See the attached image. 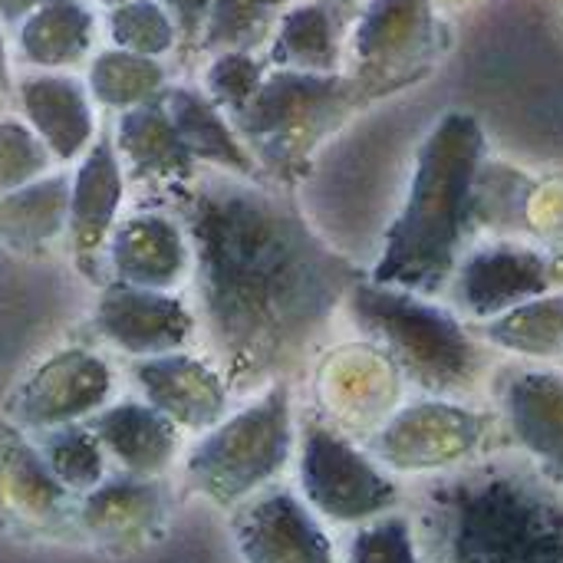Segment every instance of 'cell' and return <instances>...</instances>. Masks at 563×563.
I'll return each instance as SVG.
<instances>
[{
	"mask_svg": "<svg viewBox=\"0 0 563 563\" xmlns=\"http://www.w3.org/2000/svg\"><path fill=\"white\" fill-rule=\"evenodd\" d=\"M198 323L231 396L287 379L346 303L360 267L271 181L195 172L175 185Z\"/></svg>",
	"mask_w": 563,
	"mask_h": 563,
	"instance_id": "cell-1",
	"label": "cell"
},
{
	"mask_svg": "<svg viewBox=\"0 0 563 563\" xmlns=\"http://www.w3.org/2000/svg\"><path fill=\"white\" fill-rule=\"evenodd\" d=\"M409 518L422 563H563V492L518 452L429 475Z\"/></svg>",
	"mask_w": 563,
	"mask_h": 563,
	"instance_id": "cell-2",
	"label": "cell"
},
{
	"mask_svg": "<svg viewBox=\"0 0 563 563\" xmlns=\"http://www.w3.org/2000/svg\"><path fill=\"white\" fill-rule=\"evenodd\" d=\"M485 132L472 112H445L422 139L409 191L366 274L376 284L435 297L449 290L475 218Z\"/></svg>",
	"mask_w": 563,
	"mask_h": 563,
	"instance_id": "cell-3",
	"label": "cell"
},
{
	"mask_svg": "<svg viewBox=\"0 0 563 563\" xmlns=\"http://www.w3.org/2000/svg\"><path fill=\"white\" fill-rule=\"evenodd\" d=\"M363 106L346 73L267 69L254 99L231 115L264 181L290 188Z\"/></svg>",
	"mask_w": 563,
	"mask_h": 563,
	"instance_id": "cell-4",
	"label": "cell"
},
{
	"mask_svg": "<svg viewBox=\"0 0 563 563\" xmlns=\"http://www.w3.org/2000/svg\"><path fill=\"white\" fill-rule=\"evenodd\" d=\"M343 307L419 389L452 399L478 386L485 350L452 310L369 277H360L350 287Z\"/></svg>",
	"mask_w": 563,
	"mask_h": 563,
	"instance_id": "cell-5",
	"label": "cell"
},
{
	"mask_svg": "<svg viewBox=\"0 0 563 563\" xmlns=\"http://www.w3.org/2000/svg\"><path fill=\"white\" fill-rule=\"evenodd\" d=\"M294 412L290 383L277 379L241 412L208 429L185 455L188 485L218 508H238L264 492L290 462Z\"/></svg>",
	"mask_w": 563,
	"mask_h": 563,
	"instance_id": "cell-6",
	"label": "cell"
},
{
	"mask_svg": "<svg viewBox=\"0 0 563 563\" xmlns=\"http://www.w3.org/2000/svg\"><path fill=\"white\" fill-rule=\"evenodd\" d=\"M439 46L432 0H366L350 33V66L343 73L366 109L419 82L435 66Z\"/></svg>",
	"mask_w": 563,
	"mask_h": 563,
	"instance_id": "cell-7",
	"label": "cell"
},
{
	"mask_svg": "<svg viewBox=\"0 0 563 563\" xmlns=\"http://www.w3.org/2000/svg\"><path fill=\"white\" fill-rule=\"evenodd\" d=\"M300 488L313 515L336 525L376 521L402 501L399 485L369 452L317 419H307L300 435Z\"/></svg>",
	"mask_w": 563,
	"mask_h": 563,
	"instance_id": "cell-8",
	"label": "cell"
},
{
	"mask_svg": "<svg viewBox=\"0 0 563 563\" xmlns=\"http://www.w3.org/2000/svg\"><path fill=\"white\" fill-rule=\"evenodd\" d=\"M492 429V412L435 396L402 409L369 442V455L396 472H449L478 459Z\"/></svg>",
	"mask_w": 563,
	"mask_h": 563,
	"instance_id": "cell-9",
	"label": "cell"
},
{
	"mask_svg": "<svg viewBox=\"0 0 563 563\" xmlns=\"http://www.w3.org/2000/svg\"><path fill=\"white\" fill-rule=\"evenodd\" d=\"M92 327L125 356L148 360L185 350L198 330V317L172 290L106 280L92 307Z\"/></svg>",
	"mask_w": 563,
	"mask_h": 563,
	"instance_id": "cell-10",
	"label": "cell"
},
{
	"mask_svg": "<svg viewBox=\"0 0 563 563\" xmlns=\"http://www.w3.org/2000/svg\"><path fill=\"white\" fill-rule=\"evenodd\" d=\"M112 396V369L89 350H63L43 360L10 399V422L46 432L89 419Z\"/></svg>",
	"mask_w": 563,
	"mask_h": 563,
	"instance_id": "cell-11",
	"label": "cell"
},
{
	"mask_svg": "<svg viewBox=\"0 0 563 563\" xmlns=\"http://www.w3.org/2000/svg\"><path fill=\"white\" fill-rule=\"evenodd\" d=\"M231 541L241 563H336L313 508L284 488L231 508Z\"/></svg>",
	"mask_w": 563,
	"mask_h": 563,
	"instance_id": "cell-12",
	"label": "cell"
},
{
	"mask_svg": "<svg viewBox=\"0 0 563 563\" xmlns=\"http://www.w3.org/2000/svg\"><path fill=\"white\" fill-rule=\"evenodd\" d=\"M495 399L518 455L563 492V373L505 366L495 376Z\"/></svg>",
	"mask_w": 563,
	"mask_h": 563,
	"instance_id": "cell-13",
	"label": "cell"
},
{
	"mask_svg": "<svg viewBox=\"0 0 563 563\" xmlns=\"http://www.w3.org/2000/svg\"><path fill=\"white\" fill-rule=\"evenodd\" d=\"M449 287L459 310L475 320H495L521 303L548 297L554 287V267L548 254L534 247L485 244L459 261Z\"/></svg>",
	"mask_w": 563,
	"mask_h": 563,
	"instance_id": "cell-14",
	"label": "cell"
},
{
	"mask_svg": "<svg viewBox=\"0 0 563 563\" xmlns=\"http://www.w3.org/2000/svg\"><path fill=\"white\" fill-rule=\"evenodd\" d=\"M125 198V168L115 152L112 135H96V142L82 152L79 168L69 178V214L66 234L76 267L99 280L106 271V244L112 228L119 224Z\"/></svg>",
	"mask_w": 563,
	"mask_h": 563,
	"instance_id": "cell-15",
	"label": "cell"
},
{
	"mask_svg": "<svg viewBox=\"0 0 563 563\" xmlns=\"http://www.w3.org/2000/svg\"><path fill=\"white\" fill-rule=\"evenodd\" d=\"M106 280L175 290L191 271V247L181 221L165 211H139L122 218L106 244Z\"/></svg>",
	"mask_w": 563,
	"mask_h": 563,
	"instance_id": "cell-16",
	"label": "cell"
},
{
	"mask_svg": "<svg viewBox=\"0 0 563 563\" xmlns=\"http://www.w3.org/2000/svg\"><path fill=\"white\" fill-rule=\"evenodd\" d=\"M132 376L139 379L145 402L178 429L208 432L228 412L231 393L221 369L198 356H185L181 350L135 360Z\"/></svg>",
	"mask_w": 563,
	"mask_h": 563,
	"instance_id": "cell-17",
	"label": "cell"
},
{
	"mask_svg": "<svg viewBox=\"0 0 563 563\" xmlns=\"http://www.w3.org/2000/svg\"><path fill=\"white\" fill-rule=\"evenodd\" d=\"M79 528L106 551H139L162 538L168 521V492L158 478H109L82 495Z\"/></svg>",
	"mask_w": 563,
	"mask_h": 563,
	"instance_id": "cell-18",
	"label": "cell"
},
{
	"mask_svg": "<svg viewBox=\"0 0 563 563\" xmlns=\"http://www.w3.org/2000/svg\"><path fill=\"white\" fill-rule=\"evenodd\" d=\"M16 106L56 162H76L96 142L92 96L66 73H33L20 79Z\"/></svg>",
	"mask_w": 563,
	"mask_h": 563,
	"instance_id": "cell-19",
	"label": "cell"
},
{
	"mask_svg": "<svg viewBox=\"0 0 563 563\" xmlns=\"http://www.w3.org/2000/svg\"><path fill=\"white\" fill-rule=\"evenodd\" d=\"M115 152L122 158V168L129 178L145 185H181L195 175V162L168 115L165 92L119 112L115 122Z\"/></svg>",
	"mask_w": 563,
	"mask_h": 563,
	"instance_id": "cell-20",
	"label": "cell"
},
{
	"mask_svg": "<svg viewBox=\"0 0 563 563\" xmlns=\"http://www.w3.org/2000/svg\"><path fill=\"white\" fill-rule=\"evenodd\" d=\"M165 106H168V115H172V122H175V129H178L195 165H208L214 172L264 181L254 155L241 142L231 115L205 89L168 86Z\"/></svg>",
	"mask_w": 563,
	"mask_h": 563,
	"instance_id": "cell-21",
	"label": "cell"
},
{
	"mask_svg": "<svg viewBox=\"0 0 563 563\" xmlns=\"http://www.w3.org/2000/svg\"><path fill=\"white\" fill-rule=\"evenodd\" d=\"M89 429L125 475L158 478L178 455V426L148 402H119L89 416Z\"/></svg>",
	"mask_w": 563,
	"mask_h": 563,
	"instance_id": "cell-22",
	"label": "cell"
},
{
	"mask_svg": "<svg viewBox=\"0 0 563 563\" xmlns=\"http://www.w3.org/2000/svg\"><path fill=\"white\" fill-rule=\"evenodd\" d=\"M343 16L330 0H300L290 3L271 40L267 66L271 69H300V73H343Z\"/></svg>",
	"mask_w": 563,
	"mask_h": 563,
	"instance_id": "cell-23",
	"label": "cell"
},
{
	"mask_svg": "<svg viewBox=\"0 0 563 563\" xmlns=\"http://www.w3.org/2000/svg\"><path fill=\"white\" fill-rule=\"evenodd\" d=\"M96 13L89 0H43L16 23V53L40 73H66L89 59Z\"/></svg>",
	"mask_w": 563,
	"mask_h": 563,
	"instance_id": "cell-24",
	"label": "cell"
},
{
	"mask_svg": "<svg viewBox=\"0 0 563 563\" xmlns=\"http://www.w3.org/2000/svg\"><path fill=\"white\" fill-rule=\"evenodd\" d=\"M0 501L36 525L66 515L69 505V492L56 482L40 449L13 429H0Z\"/></svg>",
	"mask_w": 563,
	"mask_h": 563,
	"instance_id": "cell-25",
	"label": "cell"
},
{
	"mask_svg": "<svg viewBox=\"0 0 563 563\" xmlns=\"http://www.w3.org/2000/svg\"><path fill=\"white\" fill-rule=\"evenodd\" d=\"M69 175H43L0 195V241L16 251H36L66 231Z\"/></svg>",
	"mask_w": 563,
	"mask_h": 563,
	"instance_id": "cell-26",
	"label": "cell"
},
{
	"mask_svg": "<svg viewBox=\"0 0 563 563\" xmlns=\"http://www.w3.org/2000/svg\"><path fill=\"white\" fill-rule=\"evenodd\" d=\"M86 89L92 102L125 112L162 96L168 89V73H165V63L155 56H139V53L112 46L89 59Z\"/></svg>",
	"mask_w": 563,
	"mask_h": 563,
	"instance_id": "cell-27",
	"label": "cell"
},
{
	"mask_svg": "<svg viewBox=\"0 0 563 563\" xmlns=\"http://www.w3.org/2000/svg\"><path fill=\"white\" fill-rule=\"evenodd\" d=\"M287 7V0H211L198 46L208 56L234 49L254 53L264 40H271Z\"/></svg>",
	"mask_w": 563,
	"mask_h": 563,
	"instance_id": "cell-28",
	"label": "cell"
},
{
	"mask_svg": "<svg viewBox=\"0 0 563 563\" xmlns=\"http://www.w3.org/2000/svg\"><path fill=\"white\" fill-rule=\"evenodd\" d=\"M40 442V455L49 465V472L56 475V482L69 492V495H86L96 485L106 482V449L99 445V439L92 435L89 426H56L46 432H36Z\"/></svg>",
	"mask_w": 563,
	"mask_h": 563,
	"instance_id": "cell-29",
	"label": "cell"
},
{
	"mask_svg": "<svg viewBox=\"0 0 563 563\" xmlns=\"http://www.w3.org/2000/svg\"><path fill=\"white\" fill-rule=\"evenodd\" d=\"M485 336L495 346L525 356L563 353V297H538L485 323Z\"/></svg>",
	"mask_w": 563,
	"mask_h": 563,
	"instance_id": "cell-30",
	"label": "cell"
},
{
	"mask_svg": "<svg viewBox=\"0 0 563 563\" xmlns=\"http://www.w3.org/2000/svg\"><path fill=\"white\" fill-rule=\"evenodd\" d=\"M109 36L119 49L162 59L178 46V26L162 0H125L109 10Z\"/></svg>",
	"mask_w": 563,
	"mask_h": 563,
	"instance_id": "cell-31",
	"label": "cell"
},
{
	"mask_svg": "<svg viewBox=\"0 0 563 563\" xmlns=\"http://www.w3.org/2000/svg\"><path fill=\"white\" fill-rule=\"evenodd\" d=\"M346 563H422L412 518L389 511L360 525L346 548Z\"/></svg>",
	"mask_w": 563,
	"mask_h": 563,
	"instance_id": "cell-32",
	"label": "cell"
},
{
	"mask_svg": "<svg viewBox=\"0 0 563 563\" xmlns=\"http://www.w3.org/2000/svg\"><path fill=\"white\" fill-rule=\"evenodd\" d=\"M267 59L257 53H214L205 69V92L228 112L238 115L267 76Z\"/></svg>",
	"mask_w": 563,
	"mask_h": 563,
	"instance_id": "cell-33",
	"label": "cell"
},
{
	"mask_svg": "<svg viewBox=\"0 0 563 563\" xmlns=\"http://www.w3.org/2000/svg\"><path fill=\"white\" fill-rule=\"evenodd\" d=\"M56 158L20 119H0V195L49 175Z\"/></svg>",
	"mask_w": 563,
	"mask_h": 563,
	"instance_id": "cell-34",
	"label": "cell"
},
{
	"mask_svg": "<svg viewBox=\"0 0 563 563\" xmlns=\"http://www.w3.org/2000/svg\"><path fill=\"white\" fill-rule=\"evenodd\" d=\"M178 26V43H198L211 0H162Z\"/></svg>",
	"mask_w": 563,
	"mask_h": 563,
	"instance_id": "cell-35",
	"label": "cell"
},
{
	"mask_svg": "<svg viewBox=\"0 0 563 563\" xmlns=\"http://www.w3.org/2000/svg\"><path fill=\"white\" fill-rule=\"evenodd\" d=\"M43 0H0V23L16 26L33 7H40Z\"/></svg>",
	"mask_w": 563,
	"mask_h": 563,
	"instance_id": "cell-36",
	"label": "cell"
},
{
	"mask_svg": "<svg viewBox=\"0 0 563 563\" xmlns=\"http://www.w3.org/2000/svg\"><path fill=\"white\" fill-rule=\"evenodd\" d=\"M0 92H10V53H7L3 30H0Z\"/></svg>",
	"mask_w": 563,
	"mask_h": 563,
	"instance_id": "cell-37",
	"label": "cell"
},
{
	"mask_svg": "<svg viewBox=\"0 0 563 563\" xmlns=\"http://www.w3.org/2000/svg\"><path fill=\"white\" fill-rule=\"evenodd\" d=\"M96 3H102V7H109V10H112V7H119V3H125V0H96Z\"/></svg>",
	"mask_w": 563,
	"mask_h": 563,
	"instance_id": "cell-38",
	"label": "cell"
},
{
	"mask_svg": "<svg viewBox=\"0 0 563 563\" xmlns=\"http://www.w3.org/2000/svg\"><path fill=\"white\" fill-rule=\"evenodd\" d=\"M330 3H343V0H330Z\"/></svg>",
	"mask_w": 563,
	"mask_h": 563,
	"instance_id": "cell-39",
	"label": "cell"
}]
</instances>
